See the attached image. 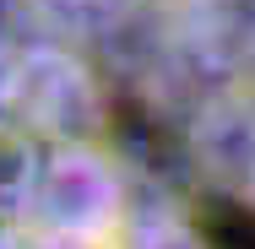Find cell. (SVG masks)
<instances>
[{"label":"cell","instance_id":"1","mask_svg":"<svg viewBox=\"0 0 255 249\" xmlns=\"http://www.w3.org/2000/svg\"><path fill=\"white\" fill-rule=\"evenodd\" d=\"M0 114L16 119L44 147H98L109 125L103 76L87 54L60 33H22L5 44V87Z\"/></svg>","mask_w":255,"mask_h":249},{"label":"cell","instance_id":"6","mask_svg":"<svg viewBox=\"0 0 255 249\" xmlns=\"http://www.w3.org/2000/svg\"><path fill=\"white\" fill-rule=\"evenodd\" d=\"M245 200H250V206H255V173H250V190H245Z\"/></svg>","mask_w":255,"mask_h":249},{"label":"cell","instance_id":"3","mask_svg":"<svg viewBox=\"0 0 255 249\" xmlns=\"http://www.w3.org/2000/svg\"><path fill=\"white\" fill-rule=\"evenodd\" d=\"M44 163H49V147H44L38 136H27L16 119L0 114V211L16 217V211L27 206L38 173H44Z\"/></svg>","mask_w":255,"mask_h":249},{"label":"cell","instance_id":"5","mask_svg":"<svg viewBox=\"0 0 255 249\" xmlns=\"http://www.w3.org/2000/svg\"><path fill=\"white\" fill-rule=\"evenodd\" d=\"M5 44H11V38L0 33V87H5Z\"/></svg>","mask_w":255,"mask_h":249},{"label":"cell","instance_id":"4","mask_svg":"<svg viewBox=\"0 0 255 249\" xmlns=\"http://www.w3.org/2000/svg\"><path fill=\"white\" fill-rule=\"evenodd\" d=\"M125 249H206V244L179 211H168V206H136Z\"/></svg>","mask_w":255,"mask_h":249},{"label":"cell","instance_id":"2","mask_svg":"<svg viewBox=\"0 0 255 249\" xmlns=\"http://www.w3.org/2000/svg\"><path fill=\"white\" fill-rule=\"evenodd\" d=\"M136 190L120 157L103 147H54L27 206L16 211L33 244L54 249H125L136 222Z\"/></svg>","mask_w":255,"mask_h":249}]
</instances>
